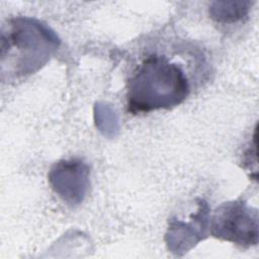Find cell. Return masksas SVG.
I'll list each match as a JSON object with an SVG mask.
<instances>
[{"instance_id": "2", "label": "cell", "mask_w": 259, "mask_h": 259, "mask_svg": "<svg viewBox=\"0 0 259 259\" xmlns=\"http://www.w3.org/2000/svg\"><path fill=\"white\" fill-rule=\"evenodd\" d=\"M55 38L44 26L27 18H16L2 27V68L8 65V79L31 74L55 48Z\"/></svg>"}, {"instance_id": "3", "label": "cell", "mask_w": 259, "mask_h": 259, "mask_svg": "<svg viewBox=\"0 0 259 259\" xmlns=\"http://www.w3.org/2000/svg\"><path fill=\"white\" fill-rule=\"evenodd\" d=\"M211 234L240 245L256 244L257 217L252 219L250 210L240 202L223 204L212 217Z\"/></svg>"}, {"instance_id": "1", "label": "cell", "mask_w": 259, "mask_h": 259, "mask_svg": "<svg viewBox=\"0 0 259 259\" xmlns=\"http://www.w3.org/2000/svg\"><path fill=\"white\" fill-rule=\"evenodd\" d=\"M202 47L173 31L147 35L133 48L126 64V110L132 114L174 108L210 80Z\"/></svg>"}]
</instances>
